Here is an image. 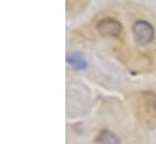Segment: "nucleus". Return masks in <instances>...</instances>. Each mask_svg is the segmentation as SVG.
<instances>
[{
	"mask_svg": "<svg viewBox=\"0 0 156 144\" xmlns=\"http://www.w3.org/2000/svg\"><path fill=\"white\" fill-rule=\"evenodd\" d=\"M132 34L140 46L150 44L155 38V31L151 23L144 20H138L132 24Z\"/></svg>",
	"mask_w": 156,
	"mask_h": 144,
	"instance_id": "f257e3e1",
	"label": "nucleus"
},
{
	"mask_svg": "<svg viewBox=\"0 0 156 144\" xmlns=\"http://www.w3.org/2000/svg\"><path fill=\"white\" fill-rule=\"evenodd\" d=\"M96 29L104 38H117L122 33V24L116 18L105 17L97 22Z\"/></svg>",
	"mask_w": 156,
	"mask_h": 144,
	"instance_id": "f03ea898",
	"label": "nucleus"
},
{
	"mask_svg": "<svg viewBox=\"0 0 156 144\" xmlns=\"http://www.w3.org/2000/svg\"><path fill=\"white\" fill-rule=\"evenodd\" d=\"M97 142L101 144H120V138L109 130H102L97 137Z\"/></svg>",
	"mask_w": 156,
	"mask_h": 144,
	"instance_id": "20e7f679",
	"label": "nucleus"
},
{
	"mask_svg": "<svg viewBox=\"0 0 156 144\" xmlns=\"http://www.w3.org/2000/svg\"><path fill=\"white\" fill-rule=\"evenodd\" d=\"M67 63L74 70H86L88 68V64H87V61H86L83 53H81L79 51L70 52L67 56Z\"/></svg>",
	"mask_w": 156,
	"mask_h": 144,
	"instance_id": "7ed1b4c3",
	"label": "nucleus"
}]
</instances>
